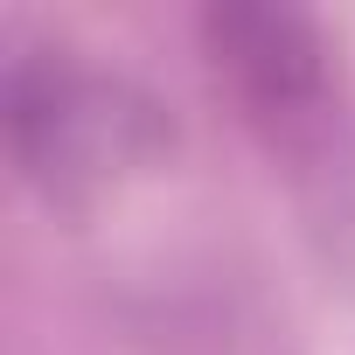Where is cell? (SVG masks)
<instances>
[{"label": "cell", "instance_id": "cell-1", "mask_svg": "<svg viewBox=\"0 0 355 355\" xmlns=\"http://www.w3.org/2000/svg\"><path fill=\"white\" fill-rule=\"evenodd\" d=\"M202 42H209L216 77L237 91V105L258 125L300 132L327 105V49L300 15H286V8H216L202 21Z\"/></svg>", "mask_w": 355, "mask_h": 355}]
</instances>
